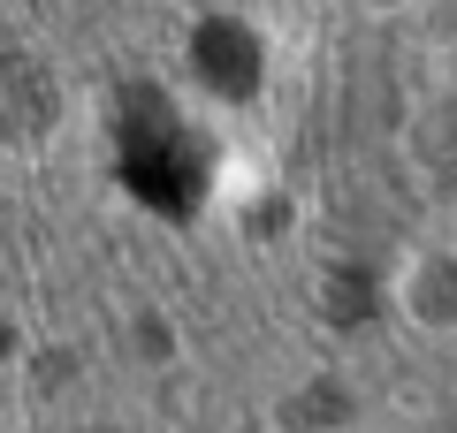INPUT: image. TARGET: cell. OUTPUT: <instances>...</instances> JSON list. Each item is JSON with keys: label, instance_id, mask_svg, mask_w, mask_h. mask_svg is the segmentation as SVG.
I'll use <instances>...</instances> for the list:
<instances>
[{"label": "cell", "instance_id": "3", "mask_svg": "<svg viewBox=\"0 0 457 433\" xmlns=\"http://www.w3.org/2000/svg\"><path fill=\"white\" fill-rule=\"evenodd\" d=\"M420 312H427V320H450V312H457V266H435V274H427Z\"/></svg>", "mask_w": 457, "mask_h": 433}, {"label": "cell", "instance_id": "1", "mask_svg": "<svg viewBox=\"0 0 457 433\" xmlns=\"http://www.w3.org/2000/svg\"><path fill=\"white\" fill-rule=\"evenodd\" d=\"M114 152H122V183L145 198L168 221H191L198 198H206V144L198 129L168 107L161 92H122V114H114Z\"/></svg>", "mask_w": 457, "mask_h": 433}, {"label": "cell", "instance_id": "2", "mask_svg": "<svg viewBox=\"0 0 457 433\" xmlns=\"http://www.w3.org/2000/svg\"><path fill=\"white\" fill-rule=\"evenodd\" d=\"M198 77L221 99H252V84H260V46H252L245 23H206V31H198Z\"/></svg>", "mask_w": 457, "mask_h": 433}]
</instances>
